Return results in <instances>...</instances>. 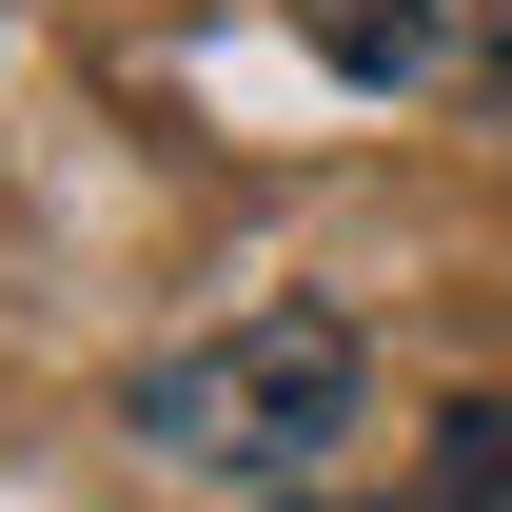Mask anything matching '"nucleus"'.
Here are the masks:
<instances>
[{
	"instance_id": "nucleus-4",
	"label": "nucleus",
	"mask_w": 512,
	"mask_h": 512,
	"mask_svg": "<svg viewBox=\"0 0 512 512\" xmlns=\"http://www.w3.org/2000/svg\"><path fill=\"white\" fill-rule=\"evenodd\" d=\"M394 512H434V493H394Z\"/></svg>"
},
{
	"instance_id": "nucleus-3",
	"label": "nucleus",
	"mask_w": 512,
	"mask_h": 512,
	"mask_svg": "<svg viewBox=\"0 0 512 512\" xmlns=\"http://www.w3.org/2000/svg\"><path fill=\"white\" fill-rule=\"evenodd\" d=\"M434 512H512V394H453L434 414Z\"/></svg>"
},
{
	"instance_id": "nucleus-1",
	"label": "nucleus",
	"mask_w": 512,
	"mask_h": 512,
	"mask_svg": "<svg viewBox=\"0 0 512 512\" xmlns=\"http://www.w3.org/2000/svg\"><path fill=\"white\" fill-rule=\"evenodd\" d=\"M355 394H375V335L335 316V296H276V316H217L178 355H138L119 375V434L158 473H217V493H296L335 434H355Z\"/></svg>"
},
{
	"instance_id": "nucleus-2",
	"label": "nucleus",
	"mask_w": 512,
	"mask_h": 512,
	"mask_svg": "<svg viewBox=\"0 0 512 512\" xmlns=\"http://www.w3.org/2000/svg\"><path fill=\"white\" fill-rule=\"evenodd\" d=\"M296 40L375 99H512V0H296Z\"/></svg>"
}]
</instances>
